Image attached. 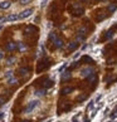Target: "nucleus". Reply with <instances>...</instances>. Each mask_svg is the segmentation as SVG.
Returning a JSON list of instances; mask_svg holds the SVG:
<instances>
[{
    "mask_svg": "<svg viewBox=\"0 0 117 122\" xmlns=\"http://www.w3.org/2000/svg\"><path fill=\"white\" fill-rule=\"evenodd\" d=\"M63 46H64V43H63V40L58 38L56 42H54V47L56 48H63Z\"/></svg>",
    "mask_w": 117,
    "mask_h": 122,
    "instance_id": "obj_16",
    "label": "nucleus"
},
{
    "mask_svg": "<svg viewBox=\"0 0 117 122\" xmlns=\"http://www.w3.org/2000/svg\"><path fill=\"white\" fill-rule=\"evenodd\" d=\"M4 102H5V98H4V97H0V105H4Z\"/></svg>",
    "mask_w": 117,
    "mask_h": 122,
    "instance_id": "obj_31",
    "label": "nucleus"
},
{
    "mask_svg": "<svg viewBox=\"0 0 117 122\" xmlns=\"http://www.w3.org/2000/svg\"><path fill=\"white\" fill-rule=\"evenodd\" d=\"M53 84H54V82H53L52 79H46L44 81V88H51V87H53Z\"/></svg>",
    "mask_w": 117,
    "mask_h": 122,
    "instance_id": "obj_14",
    "label": "nucleus"
},
{
    "mask_svg": "<svg viewBox=\"0 0 117 122\" xmlns=\"http://www.w3.org/2000/svg\"><path fill=\"white\" fill-rule=\"evenodd\" d=\"M23 122H30V121H23Z\"/></svg>",
    "mask_w": 117,
    "mask_h": 122,
    "instance_id": "obj_38",
    "label": "nucleus"
},
{
    "mask_svg": "<svg viewBox=\"0 0 117 122\" xmlns=\"http://www.w3.org/2000/svg\"><path fill=\"white\" fill-rule=\"evenodd\" d=\"M82 1H87V0H82Z\"/></svg>",
    "mask_w": 117,
    "mask_h": 122,
    "instance_id": "obj_39",
    "label": "nucleus"
},
{
    "mask_svg": "<svg viewBox=\"0 0 117 122\" xmlns=\"http://www.w3.org/2000/svg\"><path fill=\"white\" fill-rule=\"evenodd\" d=\"M46 88H42V89H37L35 91V96L37 97H43V96H46Z\"/></svg>",
    "mask_w": 117,
    "mask_h": 122,
    "instance_id": "obj_13",
    "label": "nucleus"
},
{
    "mask_svg": "<svg viewBox=\"0 0 117 122\" xmlns=\"http://www.w3.org/2000/svg\"><path fill=\"white\" fill-rule=\"evenodd\" d=\"M66 67H67V63H64V64H63V66L61 67V68H59V72H63V69H64Z\"/></svg>",
    "mask_w": 117,
    "mask_h": 122,
    "instance_id": "obj_29",
    "label": "nucleus"
},
{
    "mask_svg": "<svg viewBox=\"0 0 117 122\" xmlns=\"http://www.w3.org/2000/svg\"><path fill=\"white\" fill-rule=\"evenodd\" d=\"M19 19V15H16V14H10L9 16L5 18V21H15Z\"/></svg>",
    "mask_w": 117,
    "mask_h": 122,
    "instance_id": "obj_10",
    "label": "nucleus"
},
{
    "mask_svg": "<svg viewBox=\"0 0 117 122\" xmlns=\"http://www.w3.org/2000/svg\"><path fill=\"white\" fill-rule=\"evenodd\" d=\"M71 77H72V73H71V71L68 69V71H64V72L62 73V76H61V79L63 81V82H66V81L71 79Z\"/></svg>",
    "mask_w": 117,
    "mask_h": 122,
    "instance_id": "obj_6",
    "label": "nucleus"
},
{
    "mask_svg": "<svg viewBox=\"0 0 117 122\" xmlns=\"http://www.w3.org/2000/svg\"><path fill=\"white\" fill-rule=\"evenodd\" d=\"M47 3H48V0H42V6H44Z\"/></svg>",
    "mask_w": 117,
    "mask_h": 122,
    "instance_id": "obj_32",
    "label": "nucleus"
},
{
    "mask_svg": "<svg viewBox=\"0 0 117 122\" xmlns=\"http://www.w3.org/2000/svg\"><path fill=\"white\" fill-rule=\"evenodd\" d=\"M33 9H25V10H23L19 14V19L21 20V19H25V18H28V16H30L31 14H33Z\"/></svg>",
    "mask_w": 117,
    "mask_h": 122,
    "instance_id": "obj_4",
    "label": "nucleus"
},
{
    "mask_svg": "<svg viewBox=\"0 0 117 122\" xmlns=\"http://www.w3.org/2000/svg\"><path fill=\"white\" fill-rule=\"evenodd\" d=\"M5 49L8 52H14L15 49H18V44L15 42H8L5 46Z\"/></svg>",
    "mask_w": 117,
    "mask_h": 122,
    "instance_id": "obj_5",
    "label": "nucleus"
},
{
    "mask_svg": "<svg viewBox=\"0 0 117 122\" xmlns=\"http://www.w3.org/2000/svg\"><path fill=\"white\" fill-rule=\"evenodd\" d=\"M107 9H108V11H110V13H115V11H116V9H117V4H110Z\"/></svg>",
    "mask_w": 117,
    "mask_h": 122,
    "instance_id": "obj_20",
    "label": "nucleus"
},
{
    "mask_svg": "<svg viewBox=\"0 0 117 122\" xmlns=\"http://www.w3.org/2000/svg\"><path fill=\"white\" fill-rule=\"evenodd\" d=\"M3 58H4V53H3V52H0V61H1Z\"/></svg>",
    "mask_w": 117,
    "mask_h": 122,
    "instance_id": "obj_33",
    "label": "nucleus"
},
{
    "mask_svg": "<svg viewBox=\"0 0 117 122\" xmlns=\"http://www.w3.org/2000/svg\"><path fill=\"white\" fill-rule=\"evenodd\" d=\"M14 61H15V58H11V59H8V64H9V66H10V64H14V63H13Z\"/></svg>",
    "mask_w": 117,
    "mask_h": 122,
    "instance_id": "obj_28",
    "label": "nucleus"
},
{
    "mask_svg": "<svg viewBox=\"0 0 117 122\" xmlns=\"http://www.w3.org/2000/svg\"><path fill=\"white\" fill-rule=\"evenodd\" d=\"M78 48V42H71L68 44V49L72 52V51H76V49Z\"/></svg>",
    "mask_w": 117,
    "mask_h": 122,
    "instance_id": "obj_12",
    "label": "nucleus"
},
{
    "mask_svg": "<svg viewBox=\"0 0 117 122\" xmlns=\"http://www.w3.org/2000/svg\"><path fill=\"white\" fill-rule=\"evenodd\" d=\"M94 73V71H93V68L92 67H84V68H82L81 69V77H83V78H88L91 74H93Z\"/></svg>",
    "mask_w": 117,
    "mask_h": 122,
    "instance_id": "obj_3",
    "label": "nucleus"
},
{
    "mask_svg": "<svg viewBox=\"0 0 117 122\" xmlns=\"http://www.w3.org/2000/svg\"><path fill=\"white\" fill-rule=\"evenodd\" d=\"M19 73L21 76H26V74L29 73V69L28 68H19Z\"/></svg>",
    "mask_w": 117,
    "mask_h": 122,
    "instance_id": "obj_22",
    "label": "nucleus"
},
{
    "mask_svg": "<svg viewBox=\"0 0 117 122\" xmlns=\"http://www.w3.org/2000/svg\"><path fill=\"white\" fill-rule=\"evenodd\" d=\"M81 62H88V63H93V59L91 57H88V56H84L82 57V59H81Z\"/></svg>",
    "mask_w": 117,
    "mask_h": 122,
    "instance_id": "obj_21",
    "label": "nucleus"
},
{
    "mask_svg": "<svg viewBox=\"0 0 117 122\" xmlns=\"http://www.w3.org/2000/svg\"><path fill=\"white\" fill-rule=\"evenodd\" d=\"M73 122H78L77 121V117H74V118H73Z\"/></svg>",
    "mask_w": 117,
    "mask_h": 122,
    "instance_id": "obj_35",
    "label": "nucleus"
},
{
    "mask_svg": "<svg viewBox=\"0 0 117 122\" xmlns=\"http://www.w3.org/2000/svg\"><path fill=\"white\" fill-rule=\"evenodd\" d=\"M48 39H49V42L54 43L56 40L58 39V37H57V34H56V33H51V34H49V37H48Z\"/></svg>",
    "mask_w": 117,
    "mask_h": 122,
    "instance_id": "obj_18",
    "label": "nucleus"
},
{
    "mask_svg": "<svg viewBox=\"0 0 117 122\" xmlns=\"http://www.w3.org/2000/svg\"><path fill=\"white\" fill-rule=\"evenodd\" d=\"M18 44V51H20V52H24L25 51V49H26V46H25V44L24 43H16Z\"/></svg>",
    "mask_w": 117,
    "mask_h": 122,
    "instance_id": "obj_19",
    "label": "nucleus"
},
{
    "mask_svg": "<svg viewBox=\"0 0 117 122\" xmlns=\"http://www.w3.org/2000/svg\"><path fill=\"white\" fill-rule=\"evenodd\" d=\"M10 1H8V0H5V1H1L0 3V9H8L9 6H10Z\"/></svg>",
    "mask_w": 117,
    "mask_h": 122,
    "instance_id": "obj_15",
    "label": "nucleus"
},
{
    "mask_svg": "<svg viewBox=\"0 0 117 122\" xmlns=\"http://www.w3.org/2000/svg\"><path fill=\"white\" fill-rule=\"evenodd\" d=\"M5 77H6V78H13V72L11 71H8L6 73H5Z\"/></svg>",
    "mask_w": 117,
    "mask_h": 122,
    "instance_id": "obj_24",
    "label": "nucleus"
},
{
    "mask_svg": "<svg viewBox=\"0 0 117 122\" xmlns=\"http://www.w3.org/2000/svg\"><path fill=\"white\" fill-rule=\"evenodd\" d=\"M84 122H89V121H88V120H87V118H86V121H84Z\"/></svg>",
    "mask_w": 117,
    "mask_h": 122,
    "instance_id": "obj_37",
    "label": "nucleus"
},
{
    "mask_svg": "<svg viewBox=\"0 0 117 122\" xmlns=\"http://www.w3.org/2000/svg\"><path fill=\"white\" fill-rule=\"evenodd\" d=\"M111 117H112V118H116V117H117V107L115 108V111L112 112V116Z\"/></svg>",
    "mask_w": 117,
    "mask_h": 122,
    "instance_id": "obj_25",
    "label": "nucleus"
},
{
    "mask_svg": "<svg viewBox=\"0 0 117 122\" xmlns=\"http://www.w3.org/2000/svg\"><path fill=\"white\" fill-rule=\"evenodd\" d=\"M16 82H18V81L14 78V77H13V78H9V81H8L9 86H10V84H11V86H15V84H16Z\"/></svg>",
    "mask_w": 117,
    "mask_h": 122,
    "instance_id": "obj_23",
    "label": "nucleus"
},
{
    "mask_svg": "<svg viewBox=\"0 0 117 122\" xmlns=\"http://www.w3.org/2000/svg\"><path fill=\"white\" fill-rule=\"evenodd\" d=\"M72 13H73V15L79 16V15H82L83 13H84V10H83V8H81L79 5H74V10L72 11Z\"/></svg>",
    "mask_w": 117,
    "mask_h": 122,
    "instance_id": "obj_7",
    "label": "nucleus"
},
{
    "mask_svg": "<svg viewBox=\"0 0 117 122\" xmlns=\"http://www.w3.org/2000/svg\"><path fill=\"white\" fill-rule=\"evenodd\" d=\"M49 66H51V61H49L48 58H43V59L39 62V64H38L37 73H40V72H43V71L48 69V68H49Z\"/></svg>",
    "mask_w": 117,
    "mask_h": 122,
    "instance_id": "obj_1",
    "label": "nucleus"
},
{
    "mask_svg": "<svg viewBox=\"0 0 117 122\" xmlns=\"http://www.w3.org/2000/svg\"><path fill=\"white\" fill-rule=\"evenodd\" d=\"M3 117H4V113H0V120H1Z\"/></svg>",
    "mask_w": 117,
    "mask_h": 122,
    "instance_id": "obj_34",
    "label": "nucleus"
},
{
    "mask_svg": "<svg viewBox=\"0 0 117 122\" xmlns=\"http://www.w3.org/2000/svg\"><path fill=\"white\" fill-rule=\"evenodd\" d=\"M72 92H73V87H64L61 89V94H63V96H67Z\"/></svg>",
    "mask_w": 117,
    "mask_h": 122,
    "instance_id": "obj_8",
    "label": "nucleus"
},
{
    "mask_svg": "<svg viewBox=\"0 0 117 122\" xmlns=\"http://www.w3.org/2000/svg\"><path fill=\"white\" fill-rule=\"evenodd\" d=\"M87 79H88L91 83H96V82H97V74H96V73H93V74H91V76H89Z\"/></svg>",
    "mask_w": 117,
    "mask_h": 122,
    "instance_id": "obj_17",
    "label": "nucleus"
},
{
    "mask_svg": "<svg viewBox=\"0 0 117 122\" xmlns=\"http://www.w3.org/2000/svg\"><path fill=\"white\" fill-rule=\"evenodd\" d=\"M1 29H3V26H1V25H0V30H1Z\"/></svg>",
    "mask_w": 117,
    "mask_h": 122,
    "instance_id": "obj_36",
    "label": "nucleus"
},
{
    "mask_svg": "<svg viewBox=\"0 0 117 122\" xmlns=\"http://www.w3.org/2000/svg\"><path fill=\"white\" fill-rule=\"evenodd\" d=\"M83 99H86V96H84V94H83V96H79V97H78V101H83Z\"/></svg>",
    "mask_w": 117,
    "mask_h": 122,
    "instance_id": "obj_30",
    "label": "nucleus"
},
{
    "mask_svg": "<svg viewBox=\"0 0 117 122\" xmlns=\"http://www.w3.org/2000/svg\"><path fill=\"white\" fill-rule=\"evenodd\" d=\"M30 0H20V4H23V5H25V4H29Z\"/></svg>",
    "mask_w": 117,
    "mask_h": 122,
    "instance_id": "obj_27",
    "label": "nucleus"
},
{
    "mask_svg": "<svg viewBox=\"0 0 117 122\" xmlns=\"http://www.w3.org/2000/svg\"><path fill=\"white\" fill-rule=\"evenodd\" d=\"M113 35H115V28H112V29H110V30L106 33L105 39H106V40H108V39H111L112 37H113Z\"/></svg>",
    "mask_w": 117,
    "mask_h": 122,
    "instance_id": "obj_11",
    "label": "nucleus"
},
{
    "mask_svg": "<svg viewBox=\"0 0 117 122\" xmlns=\"http://www.w3.org/2000/svg\"><path fill=\"white\" fill-rule=\"evenodd\" d=\"M37 31H38V29L34 25H28L25 28V33H37Z\"/></svg>",
    "mask_w": 117,
    "mask_h": 122,
    "instance_id": "obj_9",
    "label": "nucleus"
},
{
    "mask_svg": "<svg viewBox=\"0 0 117 122\" xmlns=\"http://www.w3.org/2000/svg\"><path fill=\"white\" fill-rule=\"evenodd\" d=\"M93 106H94V101H91V102H89V105H88V107H87V108H88V110H91V108H92Z\"/></svg>",
    "mask_w": 117,
    "mask_h": 122,
    "instance_id": "obj_26",
    "label": "nucleus"
},
{
    "mask_svg": "<svg viewBox=\"0 0 117 122\" xmlns=\"http://www.w3.org/2000/svg\"><path fill=\"white\" fill-rule=\"evenodd\" d=\"M39 106V101L38 99H34V101H30L28 105H26V107L24 108V112L25 113H29V112H31L34 110V108H37Z\"/></svg>",
    "mask_w": 117,
    "mask_h": 122,
    "instance_id": "obj_2",
    "label": "nucleus"
}]
</instances>
